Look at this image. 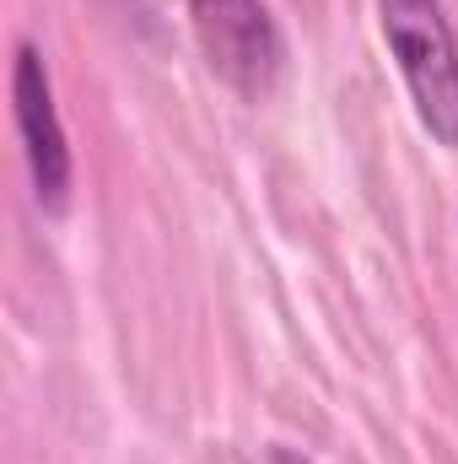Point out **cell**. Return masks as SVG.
Returning a JSON list of instances; mask_svg holds the SVG:
<instances>
[{
  "label": "cell",
  "instance_id": "3957f363",
  "mask_svg": "<svg viewBox=\"0 0 458 464\" xmlns=\"http://www.w3.org/2000/svg\"><path fill=\"white\" fill-rule=\"evenodd\" d=\"M11 119H16V140H22V162L33 179V200L60 217L71 200V140L54 109V87L43 71V54L22 38L16 60H11Z\"/></svg>",
  "mask_w": 458,
  "mask_h": 464
},
{
  "label": "cell",
  "instance_id": "7a4b0ae2",
  "mask_svg": "<svg viewBox=\"0 0 458 464\" xmlns=\"http://www.w3.org/2000/svg\"><path fill=\"white\" fill-rule=\"evenodd\" d=\"M189 22H195V38L211 60V71L237 98L259 103L275 92L286 44H281V27L264 0H189Z\"/></svg>",
  "mask_w": 458,
  "mask_h": 464
},
{
  "label": "cell",
  "instance_id": "6da1fadb",
  "mask_svg": "<svg viewBox=\"0 0 458 464\" xmlns=\"http://www.w3.org/2000/svg\"><path fill=\"white\" fill-rule=\"evenodd\" d=\"M377 22L421 124L458 146V33L443 0H377Z\"/></svg>",
  "mask_w": 458,
  "mask_h": 464
}]
</instances>
